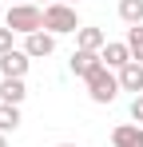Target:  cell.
I'll use <instances>...</instances> for the list:
<instances>
[{"mask_svg":"<svg viewBox=\"0 0 143 147\" xmlns=\"http://www.w3.org/2000/svg\"><path fill=\"white\" fill-rule=\"evenodd\" d=\"M127 48H131V60H135V64H143V24L127 28Z\"/></svg>","mask_w":143,"mask_h":147,"instance_id":"cell-14","label":"cell"},{"mask_svg":"<svg viewBox=\"0 0 143 147\" xmlns=\"http://www.w3.org/2000/svg\"><path fill=\"white\" fill-rule=\"evenodd\" d=\"M80 16H76V8L72 4H64V0H52V4H44V32H52V36H68V32H80Z\"/></svg>","mask_w":143,"mask_h":147,"instance_id":"cell-2","label":"cell"},{"mask_svg":"<svg viewBox=\"0 0 143 147\" xmlns=\"http://www.w3.org/2000/svg\"><path fill=\"white\" fill-rule=\"evenodd\" d=\"M16 127H20V107H12V103H0V135L16 131Z\"/></svg>","mask_w":143,"mask_h":147,"instance_id":"cell-13","label":"cell"},{"mask_svg":"<svg viewBox=\"0 0 143 147\" xmlns=\"http://www.w3.org/2000/svg\"><path fill=\"white\" fill-rule=\"evenodd\" d=\"M24 52L32 56V60H44L56 52V36L52 32H32V36H24Z\"/></svg>","mask_w":143,"mask_h":147,"instance_id":"cell-6","label":"cell"},{"mask_svg":"<svg viewBox=\"0 0 143 147\" xmlns=\"http://www.w3.org/2000/svg\"><path fill=\"white\" fill-rule=\"evenodd\" d=\"M119 20L127 28L143 24V0H119Z\"/></svg>","mask_w":143,"mask_h":147,"instance_id":"cell-12","label":"cell"},{"mask_svg":"<svg viewBox=\"0 0 143 147\" xmlns=\"http://www.w3.org/2000/svg\"><path fill=\"white\" fill-rule=\"evenodd\" d=\"M119 88L123 92H135V96H143V64H127L123 72H119Z\"/></svg>","mask_w":143,"mask_h":147,"instance_id":"cell-10","label":"cell"},{"mask_svg":"<svg viewBox=\"0 0 143 147\" xmlns=\"http://www.w3.org/2000/svg\"><path fill=\"white\" fill-rule=\"evenodd\" d=\"M24 96H28V88H24V80H0V103H12V107H20Z\"/></svg>","mask_w":143,"mask_h":147,"instance_id":"cell-11","label":"cell"},{"mask_svg":"<svg viewBox=\"0 0 143 147\" xmlns=\"http://www.w3.org/2000/svg\"><path fill=\"white\" fill-rule=\"evenodd\" d=\"M99 56H103V64H107L111 72H123V68L131 64V48H127V40H123V44H119V40H107V48L99 52Z\"/></svg>","mask_w":143,"mask_h":147,"instance_id":"cell-7","label":"cell"},{"mask_svg":"<svg viewBox=\"0 0 143 147\" xmlns=\"http://www.w3.org/2000/svg\"><path fill=\"white\" fill-rule=\"evenodd\" d=\"M131 119H135V123H143V96H135V99H131Z\"/></svg>","mask_w":143,"mask_h":147,"instance_id":"cell-16","label":"cell"},{"mask_svg":"<svg viewBox=\"0 0 143 147\" xmlns=\"http://www.w3.org/2000/svg\"><path fill=\"white\" fill-rule=\"evenodd\" d=\"M68 68H72V76H80V80H88L92 72H99L103 68V56L99 52H72V60H68Z\"/></svg>","mask_w":143,"mask_h":147,"instance_id":"cell-5","label":"cell"},{"mask_svg":"<svg viewBox=\"0 0 143 147\" xmlns=\"http://www.w3.org/2000/svg\"><path fill=\"white\" fill-rule=\"evenodd\" d=\"M48 4H52V0H48Z\"/></svg>","mask_w":143,"mask_h":147,"instance_id":"cell-22","label":"cell"},{"mask_svg":"<svg viewBox=\"0 0 143 147\" xmlns=\"http://www.w3.org/2000/svg\"><path fill=\"white\" fill-rule=\"evenodd\" d=\"M12 36H16L12 28H0V56H8V52H12Z\"/></svg>","mask_w":143,"mask_h":147,"instance_id":"cell-15","label":"cell"},{"mask_svg":"<svg viewBox=\"0 0 143 147\" xmlns=\"http://www.w3.org/2000/svg\"><path fill=\"white\" fill-rule=\"evenodd\" d=\"M28 64H32V56L24 48H12L8 56H0V76L4 80H24L28 76Z\"/></svg>","mask_w":143,"mask_h":147,"instance_id":"cell-4","label":"cell"},{"mask_svg":"<svg viewBox=\"0 0 143 147\" xmlns=\"http://www.w3.org/2000/svg\"><path fill=\"white\" fill-rule=\"evenodd\" d=\"M56 147H76V143H56Z\"/></svg>","mask_w":143,"mask_h":147,"instance_id":"cell-19","label":"cell"},{"mask_svg":"<svg viewBox=\"0 0 143 147\" xmlns=\"http://www.w3.org/2000/svg\"><path fill=\"white\" fill-rule=\"evenodd\" d=\"M0 24H4V8H0Z\"/></svg>","mask_w":143,"mask_h":147,"instance_id":"cell-20","label":"cell"},{"mask_svg":"<svg viewBox=\"0 0 143 147\" xmlns=\"http://www.w3.org/2000/svg\"><path fill=\"white\" fill-rule=\"evenodd\" d=\"M0 147H8V135H0Z\"/></svg>","mask_w":143,"mask_h":147,"instance_id":"cell-17","label":"cell"},{"mask_svg":"<svg viewBox=\"0 0 143 147\" xmlns=\"http://www.w3.org/2000/svg\"><path fill=\"white\" fill-rule=\"evenodd\" d=\"M4 28H12L16 36H32V32H44V8L40 4H12L4 12Z\"/></svg>","mask_w":143,"mask_h":147,"instance_id":"cell-1","label":"cell"},{"mask_svg":"<svg viewBox=\"0 0 143 147\" xmlns=\"http://www.w3.org/2000/svg\"><path fill=\"white\" fill-rule=\"evenodd\" d=\"M76 48H80V52H103V48H107L103 28H80V32H76Z\"/></svg>","mask_w":143,"mask_h":147,"instance_id":"cell-9","label":"cell"},{"mask_svg":"<svg viewBox=\"0 0 143 147\" xmlns=\"http://www.w3.org/2000/svg\"><path fill=\"white\" fill-rule=\"evenodd\" d=\"M119 92H123V88H119V72H111L107 64L88 76V96H92V103H111Z\"/></svg>","mask_w":143,"mask_h":147,"instance_id":"cell-3","label":"cell"},{"mask_svg":"<svg viewBox=\"0 0 143 147\" xmlns=\"http://www.w3.org/2000/svg\"><path fill=\"white\" fill-rule=\"evenodd\" d=\"M12 4H28V0H12Z\"/></svg>","mask_w":143,"mask_h":147,"instance_id":"cell-21","label":"cell"},{"mask_svg":"<svg viewBox=\"0 0 143 147\" xmlns=\"http://www.w3.org/2000/svg\"><path fill=\"white\" fill-rule=\"evenodd\" d=\"M111 147H143V123H119L111 131Z\"/></svg>","mask_w":143,"mask_h":147,"instance_id":"cell-8","label":"cell"},{"mask_svg":"<svg viewBox=\"0 0 143 147\" xmlns=\"http://www.w3.org/2000/svg\"><path fill=\"white\" fill-rule=\"evenodd\" d=\"M64 4H72V8H76V4H80V0H64Z\"/></svg>","mask_w":143,"mask_h":147,"instance_id":"cell-18","label":"cell"}]
</instances>
